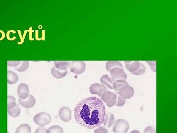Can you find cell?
<instances>
[{
    "label": "cell",
    "instance_id": "6da1fadb",
    "mask_svg": "<svg viewBox=\"0 0 177 133\" xmlns=\"http://www.w3.org/2000/svg\"><path fill=\"white\" fill-rule=\"evenodd\" d=\"M106 110L100 99L88 97L78 103L74 109L76 122L84 128L92 129L104 124Z\"/></svg>",
    "mask_w": 177,
    "mask_h": 133
},
{
    "label": "cell",
    "instance_id": "7a4b0ae2",
    "mask_svg": "<svg viewBox=\"0 0 177 133\" xmlns=\"http://www.w3.org/2000/svg\"><path fill=\"white\" fill-rule=\"evenodd\" d=\"M126 66L131 74L142 75L146 72V67L138 61H125Z\"/></svg>",
    "mask_w": 177,
    "mask_h": 133
},
{
    "label": "cell",
    "instance_id": "3957f363",
    "mask_svg": "<svg viewBox=\"0 0 177 133\" xmlns=\"http://www.w3.org/2000/svg\"><path fill=\"white\" fill-rule=\"evenodd\" d=\"M129 129L130 125L125 119H118L113 124V131L115 133H126Z\"/></svg>",
    "mask_w": 177,
    "mask_h": 133
},
{
    "label": "cell",
    "instance_id": "277c9868",
    "mask_svg": "<svg viewBox=\"0 0 177 133\" xmlns=\"http://www.w3.org/2000/svg\"><path fill=\"white\" fill-rule=\"evenodd\" d=\"M34 122L40 127H44L52 121V117L49 113L42 112L36 114L34 118Z\"/></svg>",
    "mask_w": 177,
    "mask_h": 133
},
{
    "label": "cell",
    "instance_id": "5b68a950",
    "mask_svg": "<svg viewBox=\"0 0 177 133\" xmlns=\"http://www.w3.org/2000/svg\"><path fill=\"white\" fill-rule=\"evenodd\" d=\"M100 97L101 100L106 103L108 107L111 108L116 104L117 96L115 93L107 90L102 93Z\"/></svg>",
    "mask_w": 177,
    "mask_h": 133
},
{
    "label": "cell",
    "instance_id": "8992f818",
    "mask_svg": "<svg viewBox=\"0 0 177 133\" xmlns=\"http://www.w3.org/2000/svg\"><path fill=\"white\" fill-rule=\"evenodd\" d=\"M70 70L75 74H80L86 70V64L83 61H73L70 63Z\"/></svg>",
    "mask_w": 177,
    "mask_h": 133
},
{
    "label": "cell",
    "instance_id": "52a82bcc",
    "mask_svg": "<svg viewBox=\"0 0 177 133\" xmlns=\"http://www.w3.org/2000/svg\"><path fill=\"white\" fill-rule=\"evenodd\" d=\"M117 94L125 99H129L134 96V90L132 87L127 85L121 88Z\"/></svg>",
    "mask_w": 177,
    "mask_h": 133
},
{
    "label": "cell",
    "instance_id": "ba28073f",
    "mask_svg": "<svg viewBox=\"0 0 177 133\" xmlns=\"http://www.w3.org/2000/svg\"><path fill=\"white\" fill-rule=\"evenodd\" d=\"M112 79L113 81H118L120 79L126 80L127 75L123 71V69L119 68H113L110 71Z\"/></svg>",
    "mask_w": 177,
    "mask_h": 133
},
{
    "label": "cell",
    "instance_id": "9c48e42d",
    "mask_svg": "<svg viewBox=\"0 0 177 133\" xmlns=\"http://www.w3.org/2000/svg\"><path fill=\"white\" fill-rule=\"evenodd\" d=\"M71 109L69 107H63L59 110V116L62 121L69 122L71 119Z\"/></svg>",
    "mask_w": 177,
    "mask_h": 133
},
{
    "label": "cell",
    "instance_id": "30bf717a",
    "mask_svg": "<svg viewBox=\"0 0 177 133\" xmlns=\"http://www.w3.org/2000/svg\"><path fill=\"white\" fill-rule=\"evenodd\" d=\"M29 88L27 84L21 83L17 88V94L20 99H26L29 95Z\"/></svg>",
    "mask_w": 177,
    "mask_h": 133
},
{
    "label": "cell",
    "instance_id": "8fae6325",
    "mask_svg": "<svg viewBox=\"0 0 177 133\" xmlns=\"http://www.w3.org/2000/svg\"><path fill=\"white\" fill-rule=\"evenodd\" d=\"M89 90L92 94L99 95V96L100 97L102 93L107 90V88L102 84L98 83H94L90 86Z\"/></svg>",
    "mask_w": 177,
    "mask_h": 133
},
{
    "label": "cell",
    "instance_id": "7c38bea8",
    "mask_svg": "<svg viewBox=\"0 0 177 133\" xmlns=\"http://www.w3.org/2000/svg\"><path fill=\"white\" fill-rule=\"evenodd\" d=\"M19 103L20 105L25 108H30L34 107L36 103V101L33 96L29 94V96L26 99H19Z\"/></svg>",
    "mask_w": 177,
    "mask_h": 133
},
{
    "label": "cell",
    "instance_id": "4fadbf2b",
    "mask_svg": "<svg viewBox=\"0 0 177 133\" xmlns=\"http://www.w3.org/2000/svg\"><path fill=\"white\" fill-rule=\"evenodd\" d=\"M101 84L104 86L106 88L113 89L114 81L112 78H109L107 74H104L100 78Z\"/></svg>",
    "mask_w": 177,
    "mask_h": 133
},
{
    "label": "cell",
    "instance_id": "5bb4252c",
    "mask_svg": "<svg viewBox=\"0 0 177 133\" xmlns=\"http://www.w3.org/2000/svg\"><path fill=\"white\" fill-rule=\"evenodd\" d=\"M67 73V70H61L55 68V66L53 67L51 70V74L53 76L57 79H61L64 78L66 76Z\"/></svg>",
    "mask_w": 177,
    "mask_h": 133
},
{
    "label": "cell",
    "instance_id": "9a60e30c",
    "mask_svg": "<svg viewBox=\"0 0 177 133\" xmlns=\"http://www.w3.org/2000/svg\"><path fill=\"white\" fill-rule=\"evenodd\" d=\"M115 122V117L113 114L111 112H108L105 116L104 124L105 127L110 128Z\"/></svg>",
    "mask_w": 177,
    "mask_h": 133
},
{
    "label": "cell",
    "instance_id": "2e32d148",
    "mask_svg": "<svg viewBox=\"0 0 177 133\" xmlns=\"http://www.w3.org/2000/svg\"><path fill=\"white\" fill-rule=\"evenodd\" d=\"M55 68L61 70H67L70 66V62L68 61H54Z\"/></svg>",
    "mask_w": 177,
    "mask_h": 133
},
{
    "label": "cell",
    "instance_id": "e0dca14e",
    "mask_svg": "<svg viewBox=\"0 0 177 133\" xmlns=\"http://www.w3.org/2000/svg\"><path fill=\"white\" fill-rule=\"evenodd\" d=\"M119 68L123 69L122 64L118 61H109L106 64V69L108 72H110L113 68Z\"/></svg>",
    "mask_w": 177,
    "mask_h": 133
},
{
    "label": "cell",
    "instance_id": "ac0fdd59",
    "mask_svg": "<svg viewBox=\"0 0 177 133\" xmlns=\"http://www.w3.org/2000/svg\"><path fill=\"white\" fill-rule=\"evenodd\" d=\"M18 76L16 73L9 70L8 71V83L9 84H14L18 81Z\"/></svg>",
    "mask_w": 177,
    "mask_h": 133
},
{
    "label": "cell",
    "instance_id": "d6986e66",
    "mask_svg": "<svg viewBox=\"0 0 177 133\" xmlns=\"http://www.w3.org/2000/svg\"><path fill=\"white\" fill-rule=\"evenodd\" d=\"M127 85H129V84L126 81L122 80V79L118 80V81H115L114 82L113 89L116 92V93H117L118 92L121 88H122V87L125 86H127Z\"/></svg>",
    "mask_w": 177,
    "mask_h": 133
},
{
    "label": "cell",
    "instance_id": "ffe728a7",
    "mask_svg": "<svg viewBox=\"0 0 177 133\" xmlns=\"http://www.w3.org/2000/svg\"><path fill=\"white\" fill-rule=\"evenodd\" d=\"M15 133H31V128L29 125L22 124L16 129Z\"/></svg>",
    "mask_w": 177,
    "mask_h": 133
},
{
    "label": "cell",
    "instance_id": "44dd1931",
    "mask_svg": "<svg viewBox=\"0 0 177 133\" xmlns=\"http://www.w3.org/2000/svg\"><path fill=\"white\" fill-rule=\"evenodd\" d=\"M8 113L13 117H17L20 115L21 109L19 105L17 104L13 108L8 109Z\"/></svg>",
    "mask_w": 177,
    "mask_h": 133
},
{
    "label": "cell",
    "instance_id": "7402d4cb",
    "mask_svg": "<svg viewBox=\"0 0 177 133\" xmlns=\"http://www.w3.org/2000/svg\"><path fill=\"white\" fill-rule=\"evenodd\" d=\"M47 133H64V129L58 125L52 126L47 130Z\"/></svg>",
    "mask_w": 177,
    "mask_h": 133
},
{
    "label": "cell",
    "instance_id": "603a6c76",
    "mask_svg": "<svg viewBox=\"0 0 177 133\" xmlns=\"http://www.w3.org/2000/svg\"><path fill=\"white\" fill-rule=\"evenodd\" d=\"M8 109H9L13 108L17 105L16 103V100L14 97L13 96H9L8 97Z\"/></svg>",
    "mask_w": 177,
    "mask_h": 133
},
{
    "label": "cell",
    "instance_id": "cb8c5ba5",
    "mask_svg": "<svg viewBox=\"0 0 177 133\" xmlns=\"http://www.w3.org/2000/svg\"><path fill=\"white\" fill-rule=\"evenodd\" d=\"M29 68V61H24L22 62L21 66L18 68H15L17 71L19 72H25Z\"/></svg>",
    "mask_w": 177,
    "mask_h": 133
},
{
    "label": "cell",
    "instance_id": "d4e9b609",
    "mask_svg": "<svg viewBox=\"0 0 177 133\" xmlns=\"http://www.w3.org/2000/svg\"><path fill=\"white\" fill-rule=\"evenodd\" d=\"M126 104V99H123L121 96H118L117 98V101H116V104L115 105L117 107H122L125 105Z\"/></svg>",
    "mask_w": 177,
    "mask_h": 133
},
{
    "label": "cell",
    "instance_id": "484cf974",
    "mask_svg": "<svg viewBox=\"0 0 177 133\" xmlns=\"http://www.w3.org/2000/svg\"><path fill=\"white\" fill-rule=\"evenodd\" d=\"M94 133H108V131L106 128L100 126L95 130Z\"/></svg>",
    "mask_w": 177,
    "mask_h": 133
},
{
    "label": "cell",
    "instance_id": "4316f807",
    "mask_svg": "<svg viewBox=\"0 0 177 133\" xmlns=\"http://www.w3.org/2000/svg\"><path fill=\"white\" fill-rule=\"evenodd\" d=\"M21 62V61H8V65L10 67L17 66Z\"/></svg>",
    "mask_w": 177,
    "mask_h": 133
},
{
    "label": "cell",
    "instance_id": "83f0119b",
    "mask_svg": "<svg viewBox=\"0 0 177 133\" xmlns=\"http://www.w3.org/2000/svg\"><path fill=\"white\" fill-rule=\"evenodd\" d=\"M144 133H156V130L152 126H148L144 129Z\"/></svg>",
    "mask_w": 177,
    "mask_h": 133
},
{
    "label": "cell",
    "instance_id": "f1b7e54d",
    "mask_svg": "<svg viewBox=\"0 0 177 133\" xmlns=\"http://www.w3.org/2000/svg\"><path fill=\"white\" fill-rule=\"evenodd\" d=\"M35 133H47V129L44 127H38Z\"/></svg>",
    "mask_w": 177,
    "mask_h": 133
},
{
    "label": "cell",
    "instance_id": "f546056e",
    "mask_svg": "<svg viewBox=\"0 0 177 133\" xmlns=\"http://www.w3.org/2000/svg\"><path fill=\"white\" fill-rule=\"evenodd\" d=\"M131 133H140V132L138 130H134L132 131Z\"/></svg>",
    "mask_w": 177,
    "mask_h": 133
}]
</instances>
